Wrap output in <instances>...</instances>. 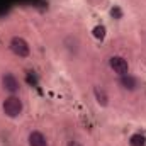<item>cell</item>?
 Returning <instances> with one entry per match:
<instances>
[{
    "mask_svg": "<svg viewBox=\"0 0 146 146\" xmlns=\"http://www.w3.org/2000/svg\"><path fill=\"white\" fill-rule=\"evenodd\" d=\"M2 110L7 117L17 119V117H21V114L24 110V102L21 100L19 95H7L2 102Z\"/></svg>",
    "mask_w": 146,
    "mask_h": 146,
    "instance_id": "6da1fadb",
    "label": "cell"
},
{
    "mask_svg": "<svg viewBox=\"0 0 146 146\" xmlns=\"http://www.w3.org/2000/svg\"><path fill=\"white\" fill-rule=\"evenodd\" d=\"M9 48H10V51H12L15 56H19V58H27V56L31 54V46H29V42L21 36L12 37V39L9 41Z\"/></svg>",
    "mask_w": 146,
    "mask_h": 146,
    "instance_id": "7a4b0ae2",
    "label": "cell"
},
{
    "mask_svg": "<svg viewBox=\"0 0 146 146\" xmlns=\"http://www.w3.org/2000/svg\"><path fill=\"white\" fill-rule=\"evenodd\" d=\"M0 83H2V88H3L9 95H17V92L21 90V82H19V78H17L12 72H3L2 73Z\"/></svg>",
    "mask_w": 146,
    "mask_h": 146,
    "instance_id": "3957f363",
    "label": "cell"
},
{
    "mask_svg": "<svg viewBox=\"0 0 146 146\" xmlns=\"http://www.w3.org/2000/svg\"><path fill=\"white\" fill-rule=\"evenodd\" d=\"M109 66L117 76H122V75H127V73H129V63H127V60H126L124 56H119V54L110 56L109 58Z\"/></svg>",
    "mask_w": 146,
    "mask_h": 146,
    "instance_id": "277c9868",
    "label": "cell"
},
{
    "mask_svg": "<svg viewBox=\"0 0 146 146\" xmlns=\"http://www.w3.org/2000/svg\"><path fill=\"white\" fill-rule=\"evenodd\" d=\"M119 85H121V88L122 90H127V92H134L139 85H138V80L133 76V75H122V76H119Z\"/></svg>",
    "mask_w": 146,
    "mask_h": 146,
    "instance_id": "5b68a950",
    "label": "cell"
},
{
    "mask_svg": "<svg viewBox=\"0 0 146 146\" xmlns=\"http://www.w3.org/2000/svg\"><path fill=\"white\" fill-rule=\"evenodd\" d=\"M94 99H95L97 106H100V107H107L109 106V94L100 85H95L94 87Z\"/></svg>",
    "mask_w": 146,
    "mask_h": 146,
    "instance_id": "8992f818",
    "label": "cell"
},
{
    "mask_svg": "<svg viewBox=\"0 0 146 146\" xmlns=\"http://www.w3.org/2000/svg\"><path fill=\"white\" fill-rule=\"evenodd\" d=\"M27 145L29 146H48V138L41 131H31L27 136Z\"/></svg>",
    "mask_w": 146,
    "mask_h": 146,
    "instance_id": "52a82bcc",
    "label": "cell"
},
{
    "mask_svg": "<svg viewBox=\"0 0 146 146\" xmlns=\"http://www.w3.org/2000/svg\"><path fill=\"white\" fill-rule=\"evenodd\" d=\"M63 44H65V48L73 53V54H76V51H78V46H80V42H78V39L75 36H66L65 37V41H63Z\"/></svg>",
    "mask_w": 146,
    "mask_h": 146,
    "instance_id": "ba28073f",
    "label": "cell"
},
{
    "mask_svg": "<svg viewBox=\"0 0 146 146\" xmlns=\"http://www.w3.org/2000/svg\"><path fill=\"white\" fill-rule=\"evenodd\" d=\"M129 146H145V136L141 134H133L129 138Z\"/></svg>",
    "mask_w": 146,
    "mask_h": 146,
    "instance_id": "9c48e42d",
    "label": "cell"
},
{
    "mask_svg": "<svg viewBox=\"0 0 146 146\" xmlns=\"http://www.w3.org/2000/svg\"><path fill=\"white\" fill-rule=\"evenodd\" d=\"M104 27H95V37H104Z\"/></svg>",
    "mask_w": 146,
    "mask_h": 146,
    "instance_id": "30bf717a",
    "label": "cell"
},
{
    "mask_svg": "<svg viewBox=\"0 0 146 146\" xmlns=\"http://www.w3.org/2000/svg\"><path fill=\"white\" fill-rule=\"evenodd\" d=\"M66 146H83L80 141H76V139H70L68 143H66Z\"/></svg>",
    "mask_w": 146,
    "mask_h": 146,
    "instance_id": "8fae6325",
    "label": "cell"
}]
</instances>
